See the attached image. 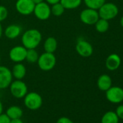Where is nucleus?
<instances>
[{
  "instance_id": "f257e3e1",
  "label": "nucleus",
  "mask_w": 123,
  "mask_h": 123,
  "mask_svg": "<svg viewBox=\"0 0 123 123\" xmlns=\"http://www.w3.org/2000/svg\"><path fill=\"white\" fill-rule=\"evenodd\" d=\"M42 41V34L38 29L31 28L25 31L21 36L22 45L27 49H36Z\"/></svg>"
},
{
  "instance_id": "f03ea898",
  "label": "nucleus",
  "mask_w": 123,
  "mask_h": 123,
  "mask_svg": "<svg viewBox=\"0 0 123 123\" xmlns=\"http://www.w3.org/2000/svg\"><path fill=\"white\" fill-rule=\"evenodd\" d=\"M37 65L40 70L44 72H48L54 68L56 64V58L54 53H49L44 51L39 55Z\"/></svg>"
},
{
  "instance_id": "7ed1b4c3",
  "label": "nucleus",
  "mask_w": 123,
  "mask_h": 123,
  "mask_svg": "<svg viewBox=\"0 0 123 123\" xmlns=\"http://www.w3.org/2000/svg\"><path fill=\"white\" fill-rule=\"evenodd\" d=\"M98 15L100 18L106 20H111L114 18H115L118 13H119V9L117 6L111 2H105L98 10Z\"/></svg>"
},
{
  "instance_id": "20e7f679",
  "label": "nucleus",
  "mask_w": 123,
  "mask_h": 123,
  "mask_svg": "<svg viewBox=\"0 0 123 123\" xmlns=\"http://www.w3.org/2000/svg\"><path fill=\"white\" fill-rule=\"evenodd\" d=\"M23 98L25 107L32 111L38 110L41 107L43 104V98L41 96L36 92H28Z\"/></svg>"
},
{
  "instance_id": "39448f33",
  "label": "nucleus",
  "mask_w": 123,
  "mask_h": 123,
  "mask_svg": "<svg viewBox=\"0 0 123 123\" xmlns=\"http://www.w3.org/2000/svg\"><path fill=\"white\" fill-rule=\"evenodd\" d=\"M9 88L11 95L16 98H23L28 93V86L22 80H12Z\"/></svg>"
},
{
  "instance_id": "423d86ee",
  "label": "nucleus",
  "mask_w": 123,
  "mask_h": 123,
  "mask_svg": "<svg viewBox=\"0 0 123 123\" xmlns=\"http://www.w3.org/2000/svg\"><path fill=\"white\" fill-rule=\"evenodd\" d=\"M35 17L41 21L48 20L51 15V6L46 2H42L35 5L33 13Z\"/></svg>"
},
{
  "instance_id": "0eeeda50",
  "label": "nucleus",
  "mask_w": 123,
  "mask_h": 123,
  "mask_svg": "<svg viewBox=\"0 0 123 123\" xmlns=\"http://www.w3.org/2000/svg\"><path fill=\"white\" fill-rule=\"evenodd\" d=\"M99 15L98 10L86 8L81 11L80 13V21L88 25H94L97 20L99 19Z\"/></svg>"
},
{
  "instance_id": "6e6552de",
  "label": "nucleus",
  "mask_w": 123,
  "mask_h": 123,
  "mask_svg": "<svg viewBox=\"0 0 123 123\" xmlns=\"http://www.w3.org/2000/svg\"><path fill=\"white\" fill-rule=\"evenodd\" d=\"M35 5L32 0H17L15 7L20 15L28 16L33 13Z\"/></svg>"
},
{
  "instance_id": "1a4fd4ad",
  "label": "nucleus",
  "mask_w": 123,
  "mask_h": 123,
  "mask_svg": "<svg viewBox=\"0 0 123 123\" xmlns=\"http://www.w3.org/2000/svg\"><path fill=\"white\" fill-rule=\"evenodd\" d=\"M27 50L23 45L15 46L9 51V58L15 63L23 62V61H25Z\"/></svg>"
},
{
  "instance_id": "9d476101",
  "label": "nucleus",
  "mask_w": 123,
  "mask_h": 123,
  "mask_svg": "<svg viewBox=\"0 0 123 123\" xmlns=\"http://www.w3.org/2000/svg\"><path fill=\"white\" fill-rule=\"evenodd\" d=\"M75 50L82 57H89L93 53V46L83 38L78 39L75 44Z\"/></svg>"
},
{
  "instance_id": "9b49d317",
  "label": "nucleus",
  "mask_w": 123,
  "mask_h": 123,
  "mask_svg": "<svg viewBox=\"0 0 123 123\" xmlns=\"http://www.w3.org/2000/svg\"><path fill=\"white\" fill-rule=\"evenodd\" d=\"M106 92V99L113 104H119L123 101V88L119 86H111Z\"/></svg>"
},
{
  "instance_id": "f8f14e48",
  "label": "nucleus",
  "mask_w": 123,
  "mask_h": 123,
  "mask_svg": "<svg viewBox=\"0 0 123 123\" xmlns=\"http://www.w3.org/2000/svg\"><path fill=\"white\" fill-rule=\"evenodd\" d=\"M12 79L11 70L6 66L0 65V89L3 90L9 88Z\"/></svg>"
},
{
  "instance_id": "ddd939ff",
  "label": "nucleus",
  "mask_w": 123,
  "mask_h": 123,
  "mask_svg": "<svg viewBox=\"0 0 123 123\" xmlns=\"http://www.w3.org/2000/svg\"><path fill=\"white\" fill-rule=\"evenodd\" d=\"M121 65V58L117 54H109L105 61V66L108 70L114 71L117 70Z\"/></svg>"
},
{
  "instance_id": "4468645a",
  "label": "nucleus",
  "mask_w": 123,
  "mask_h": 123,
  "mask_svg": "<svg viewBox=\"0 0 123 123\" xmlns=\"http://www.w3.org/2000/svg\"><path fill=\"white\" fill-rule=\"evenodd\" d=\"M23 32V28L18 24H11L8 25L5 30L3 33L8 39H15L18 38Z\"/></svg>"
},
{
  "instance_id": "2eb2a0df",
  "label": "nucleus",
  "mask_w": 123,
  "mask_h": 123,
  "mask_svg": "<svg viewBox=\"0 0 123 123\" xmlns=\"http://www.w3.org/2000/svg\"><path fill=\"white\" fill-rule=\"evenodd\" d=\"M11 72L12 77L15 80H23L26 75L27 70L25 66L22 62H20L15 63V65H14Z\"/></svg>"
},
{
  "instance_id": "dca6fc26",
  "label": "nucleus",
  "mask_w": 123,
  "mask_h": 123,
  "mask_svg": "<svg viewBox=\"0 0 123 123\" xmlns=\"http://www.w3.org/2000/svg\"><path fill=\"white\" fill-rule=\"evenodd\" d=\"M112 80L111 77L107 74L101 75L97 80V86L99 90L102 91H107L110 87H111Z\"/></svg>"
},
{
  "instance_id": "f3484780",
  "label": "nucleus",
  "mask_w": 123,
  "mask_h": 123,
  "mask_svg": "<svg viewBox=\"0 0 123 123\" xmlns=\"http://www.w3.org/2000/svg\"><path fill=\"white\" fill-rule=\"evenodd\" d=\"M58 46V43L54 37L49 36L43 42V49L46 52L54 53Z\"/></svg>"
},
{
  "instance_id": "a211bd4d",
  "label": "nucleus",
  "mask_w": 123,
  "mask_h": 123,
  "mask_svg": "<svg viewBox=\"0 0 123 123\" xmlns=\"http://www.w3.org/2000/svg\"><path fill=\"white\" fill-rule=\"evenodd\" d=\"M23 114V111L22 108L15 105L8 107L6 111V114L10 118V119L21 118Z\"/></svg>"
},
{
  "instance_id": "6ab92c4d",
  "label": "nucleus",
  "mask_w": 123,
  "mask_h": 123,
  "mask_svg": "<svg viewBox=\"0 0 123 123\" xmlns=\"http://www.w3.org/2000/svg\"><path fill=\"white\" fill-rule=\"evenodd\" d=\"M119 117L116 112L112 111H106L101 117V123H119Z\"/></svg>"
},
{
  "instance_id": "aec40b11",
  "label": "nucleus",
  "mask_w": 123,
  "mask_h": 123,
  "mask_svg": "<svg viewBox=\"0 0 123 123\" xmlns=\"http://www.w3.org/2000/svg\"><path fill=\"white\" fill-rule=\"evenodd\" d=\"M83 0H60L59 2L65 10H75L80 6Z\"/></svg>"
},
{
  "instance_id": "412c9836",
  "label": "nucleus",
  "mask_w": 123,
  "mask_h": 123,
  "mask_svg": "<svg viewBox=\"0 0 123 123\" xmlns=\"http://www.w3.org/2000/svg\"><path fill=\"white\" fill-rule=\"evenodd\" d=\"M94 25H95V28L96 31L101 33H106L109 28V21L102 18H99L97 20V22L94 24Z\"/></svg>"
},
{
  "instance_id": "4be33fe9",
  "label": "nucleus",
  "mask_w": 123,
  "mask_h": 123,
  "mask_svg": "<svg viewBox=\"0 0 123 123\" xmlns=\"http://www.w3.org/2000/svg\"><path fill=\"white\" fill-rule=\"evenodd\" d=\"M38 56H39V54L38 51L36 50V49H28L26 56H25V61H27V62L28 63L34 64L37 62Z\"/></svg>"
},
{
  "instance_id": "5701e85b",
  "label": "nucleus",
  "mask_w": 123,
  "mask_h": 123,
  "mask_svg": "<svg viewBox=\"0 0 123 123\" xmlns=\"http://www.w3.org/2000/svg\"><path fill=\"white\" fill-rule=\"evenodd\" d=\"M88 8L98 10L105 2L106 0H83Z\"/></svg>"
},
{
  "instance_id": "b1692460",
  "label": "nucleus",
  "mask_w": 123,
  "mask_h": 123,
  "mask_svg": "<svg viewBox=\"0 0 123 123\" xmlns=\"http://www.w3.org/2000/svg\"><path fill=\"white\" fill-rule=\"evenodd\" d=\"M65 9L62 6L60 2L54 4L51 6V15L56 17H59L61 15H62L65 12Z\"/></svg>"
},
{
  "instance_id": "393cba45",
  "label": "nucleus",
  "mask_w": 123,
  "mask_h": 123,
  "mask_svg": "<svg viewBox=\"0 0 123 123\" xmlns=\"http://www.w3.org/2000/svg\"><path fill=\"white\" fill-rule=\"evenodd\" d=\"M8 17V10L4 5H0V23L5 21Z\"/></svg>"
},
{
  "instance_id": "a878e982",
  "label": "nucleus",
  "mask_w": 123,
  "mask_h": 123,
  "mask_svg": "<svg viewBox=\"0 0 123 123\" xmlns=\"http://www.w3.org/2000/svg\"><path fill=\"white\" fill-rule=\"evenodd\" d=\"M10 118L5 114L2 113L0 114V123H10Z\"/></svg>"
},
{
  "instance_id": "bb28decb",
  "label": "nucleus",
  "mask_w": 123,
  "mask_h": 123,
  "mask_svg": "<svg viewBox=\"0 0 123 123\" xmlns=\"http://www.w3.org/2000/svg\"><path fill=\"white\" fill-rule=\"evenodd\" d=\"M56 123H74L72 119L67 117H62L59 118Z\"/></svg>"
},
{
  "instance_id": "cd10ccee",
  "label": "nucleus",
  "mask_w": 123,
  "mask_h": 123,
  "mask_svg": "<svg viewBox=\"0 0 123 123\" xmlns=\"http://www.w3.org/2000/svg\"><path fill=\"white\" fill-rule=\"evenodd\" d=\"M115 112H116L117 117H119V119H123V104L122 105H119L117 108Z\"/></svg>"
},
{
  "instance_id": "c85d7f7f",
  "label": "nucleus",
  "mask_w": 123,
  "mask_h": 123,
  "mask_svg": "<svg viewBox=\"0 0 123 123\" xmlns=\"http://www.w3.org/2000/svg\"><path fill=\"white\" fill-rule=\"evenodd\" d=\"M44 2H46V3H48L49 5H52L54 4L58 3L60 2V0H44Z\"/></svg>"
},
{
  "instance_id": "c756f323",
  "label": "nucleus",
  "mask_w": 123,
  "mask_h": 123,
  "mask_svg": "<svg viewBox=\"0 0 123 123\" xmlns=\"http://www.w3.org/2000/svg\"><path fill=\"white\" fill-rule=\"evenodd\" d=\"M10 123H24V122H23V120L21 119V118H18V119H11Z\"/></svg>"
},
{
  "instance_id": "7c9ffc66",
  "label": "nucleus",
  "mask_w": 123,
  "mask_h": 123,
  "mask_svg": "<svg viewBox=\"0 0 123 123\" xmlns=\"http://www.w3.org/2000/svg\"><path fill=\"white\" fill-rule=\"evenodd\" d=\"M3 32H4V29H3V28H2V25L1 23H0V39H1V38L2 37Z\"/></svg>"
},
{
  "instance_id": "2f4dec72",
  "label": "nucleus",
  "mask_w": 123,
  "mask_h": 123,
  "mask_svg": "<svg viewBox=\"0 0 123 123\" xmlns=\"http://www.w3.org/2000/svg\"><path fill=\"white\" fill-rule=\"evenodd\" d=\"M32 1L35 5H37V4H39L42 2H44V0H32Z\"/></svg>"
},
{
  "instance_id": "473e14b6",
  "label": "nucleus",
  "mask_w": 123,
  "mask_h": 123,
  "mask_svg": "<svg viewBox=\"0 0 123 123\" xmlns=\"http://www.w3.org/2000/svg\"><path fill=\"white\" fill-rule=\"evenodd\" d=\"M3 112V104L2 103V101H0V114Z\"/></svg>"
},
{
  "instance_id": "72a5a7b5",
  "label": "nucleus",
  "mask_w": 123,
  "mask_h": 123,
  "mask_svg": "<svg viewBox=\"0 0 123 123\" xmlns=\"http://www.w3.org/2000/svg\"><path fill=\"white\" fill-rule=\"evenodd\" d=\"M119 23H120V25L123 28V16L121 17L120 20H119Z\"/></svg>"
},
{
  "instance_id": "f704fd0d",
  "label": "nucleus",
  "mask_w": 123,
  "mask_h": 123,
  "mask_svg": "<svg viewBox=\"0 0 123 123\" xmlns=\"http://www.w3.org/2000/svg\"><path fill=\"white\" fill-rule=\"evenodd\" d=\"M0 61H1V53H0Z\"/></svg>"
}]
</instances>
